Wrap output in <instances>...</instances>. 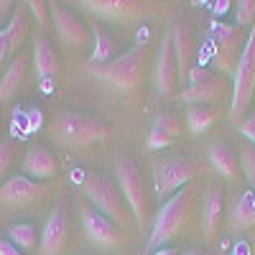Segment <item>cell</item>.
Here are the masks:
<instances>
[{"mask_svg":"<svg viewBox=\"0 0 255 255\" xmlns=\"http://www.w3.org/2000/svg\"><path fill=\"white\" fill-rule=\"evenodd\" d=\"M26 120H28V130L31 133H36L38 128H41V113L38 110H28L26 113Z\"/></svg>","mask_w":255,"mask_h":255,"instance_id":"cell-35","label":"cell"},{"mask_svg":"<svg viewBox=\"0 0 255 255\" xmlns=\"http://www.w3.org/2000/svg\"><path fill=\"white\" fill-rule=\"evenodd\" d=\"M227 222H230L232 232H243V230L255 227V189H248L243 197L235 199Z\"/></svg>","mask_w":255,"mask_h":255,"instance_id":"cell-21","label":"cell"},{"mask_svg":"<svg viewBox=\"0 0 255 255\" xmlns=\"http://www.w3.org/2000/svg\"><path fill=\"white\" fill-rule=\"evenodd\" d=\"M145 59H148V44H135L133 49H128L110 64H90L87 74L105 82L108 87H113L120 95H130L140 87L143 82V69H145Z\"/></svg>","mask_w":255,"mask_h":255,"instance_id":"cell-2","label":"cell"},{"mask_svg":"<svg viewBox=\"0 0 255 255\" xmlns=\"http://www.w3.org/2000/svg\"><path fill=\"white\" fill-rule=\"evenodd\" d=\"M179 255H207L204 250H199V248H189V250H181Z\"/></svg>","mask_w":255,"mask_h":255,"instance_id":"cell-40","label":"cell"},{"mask_svg":"<svg viewBox=\"0 0 255 255\" xmlns=\"http://www.w3.org/2000/svg\"><path fill=\"white\" fill-rule=\"evenodd\" d=\"M174 143H176V138L166 135L163 130H158V128H151L148 135H145V148H148V151H161V148H168Z\"/></svg>","mask_w":255,"mask_h":255,"instance_id":"cell-30","label":"cell"},{"mask_svg":"<svg viewBox=\"0 0 255 255\" xmlns=\"http://www.w3.org/2000/svg\"><path fill=\"white\" fill-rule=\"evenodd\" d=\"M202 174V163L189 156H163L153 161V186L156 197L168 199L186 184H194V179Z\"/></svg>","mask_w":255,"mask_h":255,"instance_id":"cell-7","label":"cell"},{"mask_svg":"<svg viewBox=\"0 0 255 255\" xmlns=\"http://www.w3.org/2000/svg\"><path fill=\"white\" fill-rule=\"evenodd\" d=\"M171 44H174V56H176V67H179V82L189 77L191 72V61H194V54H197V46H194V33H191L189 23L184 18L179 20H171Z\"/></svg>","mask_w":255,"mask_h":255,"instance_id":"cell-14","label":"cell"},{"mask_svg":"<svg viewBox=\"0 0 255 255\" xmlns=\"http://www.w3.org/2000/svg\"><path fill=\"white\" fill-rule=\"evenodd\" d=\"M5 235L8 240L23 253H33L38 245H41V235L36 232V225L31 222H15V225H8L5 227Z\"/></svg>","mask_w":255,"mask_h":255,"instance_id":"cell-24","label":"cell"},{"mask_svg":"<svg viewBox=\"0 0 255 255\" xmlns=\"http://www.w3.org/2000/svg\"><path fill=\"white\" fill-rule=\"evenodd\" d=\"M217 120V110L207 108V105H189L186 108V128L191 135H202L207 133Z\"/></svg>","mask_w":255,"mask_h":255,"instance_id":"cell-26","label":"cell"},{"mask_svg":"<svg viewBox=\"0 0 255 255\" xmlns=\"http://www.w3.org/2000/svg\"><path fill=\"white\" fill-rule=\"evenodd\" d=\"M151 255H179V250H176V248H161V250H156V253H151Z\"/></svg>","mask_w":255,"mask_h":255,"instance_id":"cell-39","label":"cell"},{"mask_svg":"<svg viewBox=\"0 0 255 255\" xmlns=\"http://www.w3.org/2000/svg\"><path fill=\"white\" fill-rule=\"evenodd\" d=\"M44 194H46V186L41 181L28 179L26 174H15V176H10L3 186H0V202L13 204V207L31 204V202L41 199Z\"/></svg>","mask_w":255,"mask_h":255,"instance_id":"cell-15","label":"cell"},{"mask_svg":"<svg viewBox=\"0 0 255 255\" xmlns=\"http://www.w3.org/2000/svg\"><path fill=\"white\" fill-rule=\"evenodd\" d=\"M240 168L248 179V184L255 189V145H243L240 148Z\"/></svg>","mask_w":255,"mask_h":255,"instance_id":"cell-28","label":"cell"},{"mask_svg":"<svg viewBox=\"0 0 255 255\" xmlns=\"http://www.w3.org/2000/svg\"><path fill=\"white\" fill-rule=\"evenodd\" d=\"M232 255H250V248H248V243H238L235 248H232Z\"/></svg>","mask_w":255,"mask_h":255,"instance_id":"cell-38","label":"cell"},{"mask_svg":"<svg viewBox=\"0 0 255 255\" xmlns=\"http://www.w3.org/2000/svg\"><path fill=\"white\" fill-rule=\"evenodd\" d=\"M207 161L212 163V168H215L220 176H225V179H230V181H235V179L240 176L238 156H235V151H232L227 143H212V145L207 148Z\"/></svg>","mask_w":255,"mask_h":255,"instance_id":"cell-20","label":"cell"},{"mask_svg":"<svg viewBox=\"0 0 255 255\" xmlns=\"http://www.w3.org/2000/svg\"><path fill=\"white\" fill-rule=\"evenodd\" d=\"M115 181L123 191L128 207H130L138 227H145L148 217H151V191H148L143 171L130 156H120L115 161Z\"/></svg>","mask_w":255,"mask_h":255,"instance_id":"cell-6","label":"cell"},{"mask_svg":"<svg viewBox=\"0 0 255 255\" xmlns=\"http://www.w3.org/2000/svg\"><path fill=\"white\" fill-rule=\"evenodd\" d=\"M238 130H240V135H245V138L250 140V145H255V113H253V115H248V118L240 123Z\"/></svg>","mask_w":255,"mask_h":255,"instance_id":"cell-33","label":"cell"},{"mask_svg":"<svg viewBox=\"0 0 255 255\" xmlns=\"http://www.w3.org/2000/svg\"><path fill=\"white\" fill-rule=\"evenodd\" d=\"M222 215H225V186L209 184L204 191V204H202V232H204L207 243L217 238Z\"/></svg>","mask_w":255,"mask_h":255,"instance_id":"cell-16","label":"cell"},{"mask_svg":"<svg viewBox=\"0 0 255 255\" xmlns=\"http://www.w3.org/2000/svg\"><path fill=\"white\" fill-rule=\"evenodd\" d=\"M10 161H13V148H10V143H8V140H3V143H0V179L5 176Z\"/></svg>","mask_w":255,"mask_h":255,"instance_id":"cell-32","label":"cell"},{"mask_svg":"<svg viewBox=\"0 0 255 255\" xmlns=\"http://www.w3.org/2000/svg\"><path fill=\"white\" fill-rule=\"evenodd\" d=\"M255 95V26L248 31V44L240 54V61L232 74V100H230V113L227 118L238 123L253 102Z\"/></svg>","mask_w":255,"mask_h":255,"instance_id":"cell-8","label":"cell"},{"mask_svg":"<svg viewBox=\"0 0 255 255\" xmlns=\"http://www.w3.org/2000/svg\"><path fill=\"white\" fill-rule=\"evenodd\" d=\"M235 20L240 28H253L255 23V0H240V3H235Z\"/></svg>","mask_w":255,"mask_h":255,"instance_id":"cell-29","label":"cell"},{"mask_svg":"<svg viewBox=\"0 0 255 255\" xmlns=\"http://www.w3.org/2000/svg\"><path fill=\"white\" fill-rule=\"evenodd\" d=\"M0 255H26V253L18 250L10 240H0Z\"/></svg>","mask_w":255,"mask_h":255,"instance_id":"cell-36","label":"cell"},{"mask_svg":"<svg viewBox=\"0 0 255 255\" xmlns=\"http://www.w3.org/2000/svg\"><path fill=\"white\" fill-rule=\"evenodd\" d=\"M151 128H158V130H163L166 135H171V138H181V133H184V128H181V123H179V118L174 115V113H158L156 118H153V125Z\"/></svg>","mask_w":255,"mask_h":255,"instance_id":"cell-27","label":"cell"},{"mask_svg":"<svg viewBox=\"0 0 255 255\" xmlns=\"http://www.w3.org/2000/svg\"><path fill=\"white\" fill-rule=\"evenodd\" d=\"M186 82H189V87L176 95V100L184 102L186 108L189 105H207V108H212V105L222 102V97L227 92V84H225L222 74L212 72L209 67H199V64L191 67Z\"/></svg>","mask_w":255,"mask_h":255,"instance_id":"cell-9","label":"cell"},{"mask_svg":"<svg viewBox=\"0 0 255 255\" xmlns=\"http://www.w3.org/2000/svg\"><path fill=\"white\" fill-rule=\"evenodd\" d=\"M23 174L33 181H51L59 174L56 156L44 145H33L23 156Z\"/></svg>","mask_w":255,"mask_h":255,"instance_id":"cell-18","label":"cell"},{"mask_svg":"<svg viewBox=\"0 0 255 255\" xmlns=\"http://www.w3.org/2000/svg\"><path fill=\"white\" fill-rule=\"evenodd\" d=\"M230 5L232 3H227V0H220V3H215V8H212V10H215V15H222V13H227Z\"/></svg>","mask_w":255,"mask_h":255,"instance_id":"cell-37","label":"cell"},{"mask_svg":"<svg viewBox=\"0 0 255 255\" xmlns=\"http://www.w3.org/2000/svg\"><path fill=\"white\" fill-rule=\"evenodd\" d=\"M79 217H82V230L87 240L95 245V248H102V250H110V248H118L123 243V235L113 220H108L105 215L90 204V202H79Z\"/></svg>","mask_w":255,"mask_h":255,"instance_id":"cell-10","label":"cell"},{"mask_svg":"<svg viewBox=\"0 0 255 255\" xmlns=\"http://www.w3.org/2000/svg\"><path fill=\"white\" fill-rule=\"evenodd\" d=\"M82 194L100 212V215L113 220L118 227L128 225V209H130V207H128L118 181H113L110 176L97 174V171L84 174V179H82Z\"/></svg>","mask_w":255,"mask_h":255,"instance_id":"cell-4","label":"cell"},{"mask_svg":"<svg viewBox=\"0 0 255 255\" xmlns=\"http://www.w3.org/2000/svg\"><path fill=\"white\" fill-rule=\"evenodd\" d=\"M118 54L115 41L110 38V33L105 31L102 26H92V54H90V64H110Z\"/></svg>","mask_w":255,"mask_h":255,"instance_id":"cell-23","label":"cell"},{"mask_svg":"<svg viewBox=\"0 0 255 255\" xmlns=\"http://www.w3.org/2000/svg\"><path fill=\"white\" fill-rule=\"evenodd\" d=\"M51 138L61 145V148H87L95 145L100 140L108 138V125L102 120L84 115V113H59L51 123Z\"/></svg>","mask_w":255,"mask_h":255,"instance_id":"cell-3","label":"cell"},{"mask_svg":"<svg viewBox=\"0 0 255 255\" xmlns=\"http://www.w3.org/2000/svg\"><path fill=\"white\" fill-rule=\"evenodd\" d=\"M153 87L161 97H176L179 87V67L174 56V44H171V31H166L161 36V46L156 54L153 64Z\"/></svg>","mask_w":255,"mask_h":255,"instance_id":"cell-11","label":"cell"},{"mask_svg":"<svg viewBox=\"0 0 255 255\" xmlns=\"http://www.w3.org/2000/svg\"><path fill=\"white\" fill-rule=\"evenodd\" d=\"M194 199H197V184H186L184 189L176 191L174 197H168L163 202V207L156 212L151 235H148V240H145V253L148 255L161 250L166 243H171L174 238H179L186 230Z\"/></svg>","mask_w":255,"mask_h":255,"instance_id":"cell-1","label":"cell"},{"mask_svg":"<svg viewBox=\"0 0 255 255\" xmlns=\"http://www.w3.org/2000/svg\"><path fill=\"white\" fill-rule=\"evenodd\" d=\"M79 5H84L97 18L113 20V23H123V20L138 18V13H140V5L133 3V0H84Z\"/></svg>","mask_w":255,"mask_h":255,"instance_id":"cell-19","label":"cell"},{"mask_svg":"<svg viewBox=\"0 0 255 255\" xmlns=\"http://www.w3.org/2000/svg\"><path fill=\"white\" fill-rule=\"evenodd\" d=\"M33 69H36V77L41 79V90L51 92V82L59 77V56L46 36L33 38Z\"/></svg>","mask_w":255,"mask_h":255,"instance_id":"cell-17","label":"cell"},{"mask_svg":"<svg viewBox=\"0 0 255 255\" xmlns=\"http://www.w3.org/2000/svg\"><path fill=\"white\" fill-rule=\"evenodd\" d=\"M26 67H28V56H26V54H18V56L8 64L3 79H0V102L10 100V97L20 90L23 77H26Z\"/></svg>","mask_w":255,"mask_h":255,"instance_id":"cell-22","label":"cell"},{"mask_svg":"<svg viewBox=\"0 0 255 255\" xmlns=\"http://www.w3.org/2000/svg\"><path fill=\"white\" fill-rule=\"evenodd\" d=\"M31 8V13L36 15V20L44 28H49V20H51V13H49V3H44V0H28L26 3Z\"/></svg>","mask_w":255,"mask_h":255,"instance_id":"cell-31","label":"cell"},{"mask_svg":"<svg viewBox=\"0 0 255 255\" xmlns=\"http://www.w3.org/2000/svg\"><path fill=\"white\" fill-rule=\"evenodd\" d=\"M245 44H248L245 28L212 20L209 36H207V56L212 61V67L220 69V74H235V67L240 61Z\"/></svg>","mask_w":255,"mask_h":255,"instance_id":"cell-5","label":"cell"},{"mask_svg":"<svg viewBox=\"0 0 255 255\" xmlns=\"http://www.w3.org/2000/svg\"><path fill=\"white\" fill-rule=\"evenodd\" d=\"M26 33H28V15H26L23 8H15V13H13V18H10V23L5 26L8 51H10L13 59L20 54V46H23V41H26Z\"/></svg>","mask_w":255,"mask_h":255,"instance_id":"cell-25","label":"cell"},{"mask_svg":"<svg viewBox=\"0 0 255 255\" xmlns=\"http://www.w3.org/2000/svg\"><path fill=\"white\" fill-rule=\"evenodd\" d=\"M49 13H51V23L56 28V36L64 46L69 49H79V46H87L90 38H92V28L84 23V20L67 10L64 5H56V3H49Z\"/></svg>","mask_w":255,"mask_h":255,"instance_id":"cell-12","label":"cell"},{"mask_svg":"<svg viewBox=\"0 0 255 255\" xmlns=\"http://www.w3.org/2000/svg\"><path fill=\"white\" fill-rule=\"evenodd\" d=\"M69 240V215L64 207H54L51 215L46 217L44 227H41V255H59Z\"/></svg>","mask_w":255,"mask_h":255,"instance_id":"cell-13","label":"cell"},{"mask_svg":"<svg viewBox=\"0 0 255 255\" xmlns=\"http://www.w3.org/2000/svg\"><path fill=\"white\" fill-rule=\"evenodd\" d=\"M10 56V51H8V36H5V28L0 31V69H3V64H5V59Z\"/></svg>","mask_w":255,"mask_h":255,"instance_id":"cell-34","label":"cell"}]
</instances>
